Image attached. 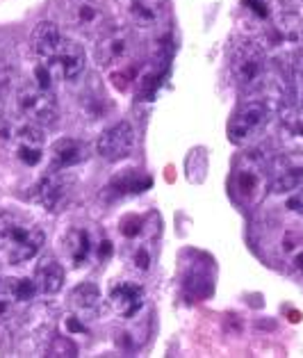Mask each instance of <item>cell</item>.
I'll return each mask as SVG.
<instances>
[{
	"instance_id": "6da1fadb",
	"label": "cell",
	"mask_w": 303,
	"mask_h": 358,
	"mask_svg": "<svg viewBox=\"0 0 303 358\" xmlns=\"http://www.w3.org/2000/svg\"><path fill=\"white\" fill-rule=\"evenodd\" d=\"M267 53L253 39L239 41L230 55V78L239 94H256L267 80Z\"/></svg>"
},
{
	"instance_id": "7a4b0ae2",
	"label": "cell",
	"mask_w": 303,
	"mask_h": 358,
	"mask_svg": "<svg viewBox=\"0 0 303 358\" xmlns=\"http://www.w3.org/2000/svg\"><path fill=\"white\" fill-rule=\"evenodd\" d=\"M232 194L239 201L242 206L253 208L258 203H263V199L269 192V164H265L260 160V155L249 153L244 158H239L235 164L230 178Z\"/></svg>"
},
{
	"instance_id": "3957f363",
	"label": "cell",
	"mask_w": 303,
	"mask_h": 358,
	"mask_svg": "<svg viewBox=\"0 0 303 358\" xmlns=\"http://www.w3.org/2000/svg\"><path fill=\"white\" fill-rule=\"evenodd\" d=\"M14 112L21 124L50 126L57 121V101L46 87L37 83H23L14 94Z\"/></svg>"
},
{
	"instance_id": "277c9868",
	"label": "cell",
	"mask_w": 303,
	"mask_h": 358,
	"mask_svg": "<svg viewBox=\"0 0 303 358\" xmlns=\"http://www.w3.org/2000/svg\"><path fill=\"white\" fill-rule=\"evenodd\" d=\"M272 108L265 99H249L235 110L228 121V139L237 146H246L269 124Z\"/></svg>"
},
{
	"instance_id": "5b68a950",
	"label": "cell",
	"mask_w": 303,
	"mask_h": 358,
	"mask_svg": "<svg viewBox=\"0 0 303 358\" xmlns=\"http://www.w3.org/2000/svg\"><path fill=\"white\" fill-rule=\"evenodd\" d=\"M77 180L68 169H48L37 187H34V199L46 213L59 215L73 203Z\"/></svg>"
},
{
	"instance_id": "8992f818",
	"label": "cell",
	"mask_w": 303,
	"mask_h": 358,
	"mask_svg": "<svg viewBox=\"0 0 303 358\" xmlns=\"http://www.w3.org/2000/svg\"><path fill=\"white\" fill-rule=\"evenodd\" d=\"M43 242H46V235L37 224L16 220L10 242H7V260H10V265L30 263L34 256H39Z\"/></svg>"
},
{
	"instance_id": "52a82bcc",
	"label": "cell",
	"mask_w": 303,
	"mask_h": 358,
	"mask_svg": "<svg viewBox=\"0 0 303 358\" xmlns=\"http://www.w3.org/2000/svg\"><path fill=\"white\" fill-rule=\"evenodd\" d=\"M303 185V151L279 153L269 162V187L276 194H290Z\"/></svg>"
},
{
	"instance_id": "ba28073f",
	"label": "cell",
	"mask_w": 303,
	"mask_h": 358,
	"mask_svg": "<svg viewBox=\"0 0 303 358\" xmlns=\"http://www.w3.org/2000/svg\"><path fill=\"white\" fill-rule=\"evenodd\" d=\"M133 48H135V39L133 32L126 28H117L105 32L96 43V50H94V57L103 69H119L126 62H130L133 57Z\"/></svg>"
},
{
	"instance_id": "9c48e42d",
	"label": "cell",
	"mask_w": 303,
	"mask_h": 358,
	"mask_svg": "<svg viewBox=\"0 0 303 358\" xmlns=\"http://www.w3.org/2000/svg\"><path fill=\"white\" fill-rule=\"evenodd\" d=\"M98 155L108 162H121L126 160L135 148V130L128 121H119V124L103 130L98 142Z\"/></svg>"
},
{
	"instance_id": "30bf717a",
	"label": "cell",
	"mask_w": 303,
	"mask_h": 358,
	"mask_svg": "<svg viewBox=\"0 0 303 358\" xmlns=\"http://www.w3.org/2000/svg\"><path fill=\"white\" fill-rule=\"evenodd\" d=\"M144 285L137 281H117L112 283L108 301L110 308L117 313L119 317L124 320H133L137 313L144 308Z\"/></svg>"
},
{
	"instance_id": "8fae6325",
	"label": "cell",
	"mask_w": 303,
	"mask_h": 358,
	"mask_svg": "<svg viewBox=\"0 0 303 358\" xmlns=\"http://www.w3.org/2000/svg\"><path fill=\"white\" fill-rule=\"evenodd\" d=\"M43 128L41 126H34V124H21L16 128L14 133V151H16V158H19L23 164L28 167H34L39 164L41 155H43Z\"/></svg>"
},
{
	"instance_id": "7c38bea8",
	"label": "cell",
	"mask_w": 303,
	"mask_h": 358,
	"mask_svg": "<svg viewBox=\"0 0 303 358\" xmlns=\"http://www.w3.org/2000/svg\"><path fill=\"white\" fill-rule=\"evenodd\" d=\"M43 64H46V62H43ZM84 64H87L84 48L77 41L68 39V37L64 39L59 53L48 62L50 71H55L59 78H64V80H75V78L84 71Z\"/></svg>"
},
{
	"instance_id": "4fadbf2b",
	"label": "cell",
	"mask_w": 303,
	"mask_h": 358,
	"mask_svg": "<svg viewBox=\"0 0 303 358\" xmlns=\"http://www.w3.org/2000/svg\"><path fill=\"white\" fill-rule=\"evenodd\" d=\"M64 34L62 30L57 28V25L53 21H41L37 28L32 30L30 34V46L34 50V55H37L41 62H50L57 53H59V48H62V43H64Z\"/></svg>"
},
{
	"instance_id": "5bb4252c",
	"label": "cell",
	"mask_w": 303,
	"mask_h": 358,
	"mask_svg": "<svg viewBox=\"0 0 303 358\" xmlns=\"http://www.w3.org/2000/svg\"><path fill=\"white\" fill-rule=\"evenodd\" d=\"M64 267L59 265L55 256H43L37 267H34L32 281L37 285V294L41 296H53L64 287Z\"/></svg>"
},
{
	"instance_id": "9a60e30c",
	"label": "cell",
	"mask_w": 303,
	"mask_h": 358,
	"mask_svg": "<svg viewBox=\"0 0 303 358\" xmlns=\"http://www.w3.org/2000/svg\"><path fill=\"white\" fill-rule=\"evenodd\" d=\"M89 158V146L75 137H62L50 151V169H73Z\"/></svg>"
},
{
	"instance_id": "2e32d148",
	"label": "cell",
	"mask_w": 303,
	"mask_h": 358,
	"mask_svg": "<svg viewBox=\"0 0 303 358\" xmlns=\"http://www.w3.org/2000/svg\"><path fill=\"white\" fill-rule=\"evenodd\" d=\"M64 251H66V256L71 258L73 267H82L89 263V258L94 256V251H96V244H94L89 231L82 229V226H75V229L66 233Z\"/></svg>"
},
{
	"instance_id": "e0dca14e",
	"label": "cell",
	"mask_w": 303,
	"mask_h": 358,
	"mask_svg": "<svg viewBox=\"0 0 303 358\" xmlns=\"http://www.w3.org/2000/svg\"><path fill=\"white\" fill-rule=\"evenodd\" d=\"M128 14L137 28H158L164 16V5L162 0H130L128 3Z\"/></svg>"
},
{
	"instance_id": "ac0fdd59",
	"label": "cell",
	"mask_w": 303,
	"mask_h": 358,
	"mask_svg": "<svg viewBox=\"0 0 303 358\" xmlns=\"http://www.w3.org/2000/svg\"><path fill=\"white\" fill-rule=\"evenodd\" d=\"M281 258L292 274H303V231L290 229L281 238Z\"/></svg>"
},
{
	"instance_id": "d6986e66",
	"label": "cell",
	"mask_w": 303,
	"mask_h": 358,
	"mask_svg": "<svg viewBox=\"0 0 303 358\" xmlns=\"http://www.w3.org/2000/svg\"><path fill=\"white\" fill-rule=\"evenodd\" d=\"M71 19H73V25H75L77 30L94 32V30H98L101 25H103L105 16H103L101 7L96 3H91V0H75Z\"/></svg>"
},
{
	"instance_id": "ffe728a7",
	"label": "cell",
	"mask_w": 303,
	"mask_h": 358,
	"mask_svg": "<svg viewBox=\"0 0 303 358\" xmlns=\"http://www.w3.org/2000/svg\"><path fill=\"white\" fill-rule=\"evenodd\" d=\"M71 303L82 315H96L101 306V290L96 283H80L71 292Z\"/></svg>"
},
{
	"instance_id": "44dd1931",
	"label": "cell",
	"mask_w": 303,
	"mask_h": 358,
	"mask_svg": "<svg viewBox=\"0 0 303 358\" xmlns=\"http://www.w3.org/2000/svg\"><path fill=\"white\" fill-rule=\"evenodd\" d=\"M16 303H19V299H16V294H14L12 278L0 276V324L12 320Z\"/></svg>"
},
{
	"instance_id": "7402d4cb",
	"label": "cell",
	"mask_w": 303,
	"mask_h": 358,
	"mask_svg": "<svg viewBox=\"0 0 303 358\" xmlns=\"http://www.w3.org/2000/svg\"><path fill=\"white\" fill-rule=\"evenodd\" d=\"M12 285L19 301H30L37 296V285H34L32 278H12Z\"/></svg>"
},
{
	"instance_id": "603a6c76",
	"label": "cell",
	"mask_w": 303,
	"mask_h": 358,
	"mask_svg": "<svg viewBox=\"0 0 303 358\" xmlns=\"http://www.w3.org/2000/svg\"><path fill=\"white\" fill-rule=\"evenodd\" d=\"M14 222H16V217H14L12 213L0 210V251L7 249V242H10V235H12V229H14Z\"/></svg>"
},
{
	"instance_id": "cb8c5ba5",
	"label": "cell",
	"mask_w": 303,
	"mask_h": 358,
	"mask_svg": "<svg viewBox=\"0 0 303 358\" xmlns=\"http://www.w3.org/2000/svg\"><path fill=\"white\" fill-rule=\"evenodd\" d=\"M151 251L146 244H142V247H137L135 253H133V267L137 269L140 274H146L151 269Z\"/></svg>"
},
{
	"instance_id": "d4e9b609",
	"label": "cell",
	"mask_w": 303,
	"mask_h": 358,
	"mask_svg": "<svg viewBox=\"0 0 303 358\" xmlns=\"http://www.w3.org/2000/svg\"><path fill=\"white\" fill-rule=\"evenodd\" d=\"M50 356H75V347L71 340L55 338L53 345H50Z\"/></svg>"
},
{
	"instance_id": "484cf974",
	"label": "cell",
	"mask_w": 303,
	"mask_h": 358,
	"mask_svg": "<svg viewBox=\"0 0 303 358\" xmlns=\"http://www.w3.org/2000/svg\"><path fill=\"white\" fill-rule=\"evenodd\" d=\"M244 7L253 12L256 16H260V19H267V16H269V5H267V0H244Z\"/></svg>"
},
{
	"instance_id": "4316f807",
	"label": "cell",
	"mask_w": 303,
	"mask_h": 358,
	"mask_svg": "<svg viewBox=\"0 0 303 358\" xmlns=\"http://www.w3.org/2000/svg\"><path fill=\"white\" fill-rule=\"evenodd\" d=\"M288 208L290 210H294L297 215L303 217V185L299 189L290 192V199H288Z\"/></svg>"
},
{
	"instance_id": "83f0119b",
	"label": "cell",
	"mask_w": 303,
	"mask_h": 358,
	"mask_svg": "<svg viewBox=\"0 0 303 358\" xmlns=\"http://www.w3.org/2000/svg\"><path fill=\"white\" fill-rule=\"evenodd\" d=\"M294 69H297V73L303 76V43L299 46L297 55H294Z\"/></svg>"
},
{
	"instance_id": "f1b7e54d",
	"label": "cell",
	"mask_w": 303,
	"mask_h": 358,
	"mask_svg": "<svg viewBox=\"0 0 303 358\" xmlns=\"http://www.w3.org/2000/svg\"><path fill=\"white\" fill-rule=\"evenodd\" d=\"M301 108H303V85H301Z\"/></svg>"
}]
</instances>
